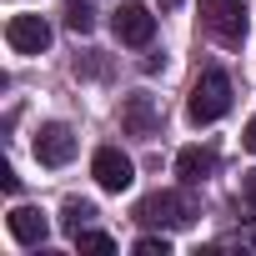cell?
<instances>
[{
  "mask_svg": "<svg viewBox=\"0 0 256 256\" xmlns=\"http://www.w3.org/2000/svg\"><path fill=\"white\" fill-rule=\"evenodd\" d=\"M90 221H96V206H90V201H80V196H70V201L60 206V226H66L70 236H76V231H86Z\"/></svg>",
  "mask_w": 256,
  "mask_h": 256,
  "instance_id": "8fae6325",
  "label": "cell"
},
{
  "mask_svg": "<svg viewBox=\"0 0 256 256\" xmlns=\"http://www.w3.org/2000/svg\"><path fill=\"white\" fill-rule=\"evenodd\" d=\"M211 171H216V156H211L206 146H186V151L176 156V176H181L186 186H201Z\"/></svg>",
  "mask_w": 256,
  "mask_h": 256,
  "instance_id": "30bf717a",
  "label": "cell"
},
{
  "mask_svg": "<svg viewBox=\"0 0 256 256\" xmlns=\"http://www.w3.org/2000/svg\"><path fill=\"white\" fill-rule=\"evenodd\" d=\"M70 156H76V131L66 120H50V126L36 131V161L40 166H66Z\"/></svg>",
  "mask_w": 256,
  "mask_h": 256,
  "instance_id": "8992f818",
  "label": "cell"
},
{
  "mask_svg": "<svg viewBox=\"0 0 256 256\" xmlns=\"http://www.w3.org/2000/svg\"><path fill=\"white\" fill-rule=\"evenodd\" d=\"M70 241H76V251H96V256H110V251H116V241H110L106 231H90V226H86V231H76Z\"/></svg>",
  "mask_w": 256,
  "mask_h": 256,
  "instance_id": "7c38bea8",
  "label": "cell"
},
{
  "mask_svg": "<svg viewBox=\"0 0 256 256\" xmlns=\"http://www.w3.org/2000/svg\"><path fill=\"white\" fill-rule=\"evenodd\" d=\"M120 126H126L131 136H156V126H161V106H156V96H146V90L126 96V106H120Z\"/></svg>",
  "mask_w": 256,
  "mask_h": 256,
  "instance_id": "ba28073f",
  "label": "cell"
},
{
  "mask_svg": "<svg viewBox=\"0 0 256 256\" xmlns=\"http://www.w3.org/2000/svg\"><path fill=\"white\" fill-rule=\"evenodd\" d=\"M6 226H10V236H16L20 246H46V236H50V221H46L36 206H16V211L6 216Z\"/></svg>",
  "mask_w": 256,
  "mask_h": 256,
  "instance_id": "9c48e42d",
  "label": "cell"
},
{
  "mask_svg": "<svg viewBox=\"0 0 256 256\" xmlns=\"http://www.w3.org/2000/svg\"><path fill=\"white\" fill-rule=\"evenodd\" d=\"M226 110H231V80H226V70H206V76L196 80L191 100H186V116H191L196 126H211V120H221Z\"/></svg>",
  "mask_w": 256,
  "mask_h": 256,
  "instance_id": "7a4b0ae2",
  "label": "cell"
},
{
  "mask_svg": "<svg viewBox=\"0 0 256 256\" xmlns=\"http://www.w3.org/2000/svg\"><path fill=\"white\" fill-rule=\"evenodd\" d=\"M156 6H161V10H176V6H181V0H156Z\"/></svg>",
  "mask_w": 256,
  "mask_h": 256,
  "instance_id": "ac0fdd59",
  "label": "cell"
},
{
  "mask_svg": "<svg viewBox=\"0 0 256 256\" xmlns=\"http://www.w3.org/2000/svg\"><path fill=\"white\" fill-rule=\"evenodd\" d=\"M136 221L141 226H161V231H186L196 221V206H191L186 191H151L136 206Z\"/></svg>",
  "mask_w": 256,
  "mask_h": 256,
  "instance_id": "6da1fadb",
  "label": "cell"
},
{
  "mask_svg": "<svg viewBox=\"0 0 256 256\" xmlns=\"http://www.w3.org/2000/svg\"><path fill=\"white\" fill-rule=\"evenodd\" d=\"M70 6H80V0H70Z\"/></svg>",
  "mask_w": 256,
  "mask_h": 256,
  "instance_id": "ffe728a7",
  "label": "cell"
},
{
  "mask_svg": "<svg viewBox=\"0 0 256 256\" xmlns=\"http://www.w3.org/2000/svg\"><path fill=\"white\" fill-rule=\"evenodd\" d=\"M241 146H246V151H251V156H256V116H251V120H246V131H241Z\"/></svg>",
  "mask_w": 256,
  "mask_h": 256,
  "instance_id": "2e32d148",
  "label": "cell"
},
{
  "mask_svg": "<svg viewBox=\"0 0 256 256\" xmlns=\"http://www.w3.org/2000/svg\"><path fill=\"white\" fill-rule=\"evenodd\" d=\"M136 256H171V241L166 236H141L136 241Z\"/></svg>",
  "mask_w": 256,
  "mask_h": 256,
  "instance_id": "5bb4252c",
  "label": "cell"
},
{
  "mask_svg": "<svg viewBox=\"0 0 256 256\" xmlns=\"http://www.w3.org/2000/svg\"><path fill=\"white\" fill-rule=\"evenodd\" d=\"M241 201L256 211V171H246V176H241Z\"/></svg>",
  "mask_w": 256,
  "mask_h": 256,
  "instance_id": "9a60e30c",
  "label": "cell"
},
{
  "mask_svg": "<svg viewBox=\"0 0 256 256\" xmlns=\"http://www.w3.org/2000/svg\"><path fill=\"white\" fill-rule=\"evenodd\" d=\"M0 186H6V191H20V176H16V171L6 166V171H0Z\"/></svg>",
  "mask_w": 256,
  "mask_h": 256,
  "instance_id": "e0dca14e",
  "label": "cell"
},
{
  "mask_svg": "<svg viewBox=\"0 0 256 256\" xmlns=\"http://www.w3.org/2000/svg\"><path fill=\"white\" fill-rule=\"evenodd\" d=\"M90 176H96V186L100 191H126V186H131L136 181V166H131V156H126V151H116V146H100L96 151V161H90Z\"/></svg>",
  "mask_w": 256,
  "mask_h": 256,
  "instance_id": "5b68a950",
  "label": "cell"
},
{
  "mask_svg": "<svg viewBox=\"0 0 256 256\" xmlns=\"http://www.w3.org/2000/svg\"><path fill=\"white\" fill-rule=\"evenodd\" d=\"M6 40H10V50H20V56H40V50L50 46V20H46V16H10Z\"/></svg>",
  "mask_w": 256,
  "mask_h": 256,
  "instance_id": "52a82bcc",
  "label": "cell"
},
{
  "mask_svg": "<svg viewBox=\"0 0 256 256\" xmlns=\"http://www.w3.org/2000/svg\"><path fill=\"white\" fill-rule=\"evenodd\" d=\"M66 26L76 30V36H90V26H96V16H90V6L80 0V6H70V16H66Z\"/></svg>",
  "mask_w": 256,
  "mask_h": 256,
  "instance_id": "4fadbf2b",
  "label": "cell"
},
{
  "mask_svg": "<svg viewBox=\"0 0 256 256\" xmlns=\"http://www.w3.org/2000/svg\"><path fill=\"white\" fill-rule=\"evenodd\" d=\"M246 241H251V246H256V231H251V236H246Z\"/></svg>",
  "mask_w": 256,
  "mask_h": 256,
  "instance_id": "d6986e66",
  "label": "cell"
},
{
  "mask_svg": "<svg viewBox=\"0 0 256 256\" xmlns=\"http://www.w3.org/2000/svg\"><path fill=\"white\" fill-rule=\"evenodd\" d=\"M110 30H116L120 46H151L156 16H151L146 6H136V0H126V6H116V16H110Z\"/></svg>",
  "mask_w": 256,
  "mask_h": 256,
  "instance_id": "277c9868",
  "label": "cell"
},
{
  "mask_svg": "<svg viewBox=\"0 0 256 256\" xmlns=\"http://www.w3.org/2000/svg\"><path fill=\"white\" fill-rule=\"evenodd\" d=\"M201 26L221 46H241L246 40V10H241V0H201Z\"/></svg>",
  "mask_w": 256,
  "mask_h": 256,
  "instance_id": "3957f363",
  "label": "cell"
}]
</instances>
